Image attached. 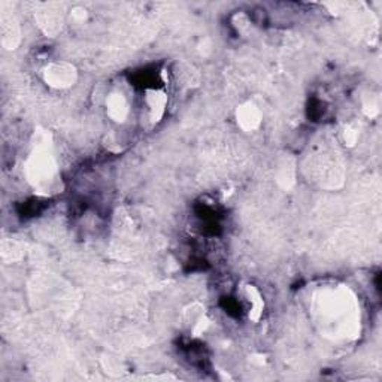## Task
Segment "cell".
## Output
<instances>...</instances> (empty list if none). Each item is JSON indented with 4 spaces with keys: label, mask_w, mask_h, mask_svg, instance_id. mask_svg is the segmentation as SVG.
Returning a JSON list of instances; mask_svg holds the SVG:
<instances>
[{
    "label": "cell",
    "mask_w": 382,
    "mask_h": 382,
    "mask_svg": "<svg viewBox=\"0 0 382 382\" xmlns=\"http://www.w3.org/2000/svg\"><path fill=\"white\" fill-rule=\"evenodd\" d=\"M27 183L41 194H48L59 183V166L48 132H36L24 162Z\"/></svg>",
    "instance_id": "1"
},
{
    "label": "cell",
    "mask_w": 382,
    "mask_h": 382,
    "mask_svg": "<svg viewBox=\"0 0 382 382\" xmlns=\"http://www.w3.org/2000/svg\"><path fill=\"white\" fill-rule=\"evenodd\" d=\"M351 299L348 297L342 290H334L330 293H325L323 299L318 302V313L321 316V321L325 324L338 323L339 327H344L345 323L348 324L346 318L354 312L350 308Z\"/></svg>",
    "instance_id": "2"
},
{
    "label": "cell",
    "mask_w": 382,
    "mask_h": 382,
    "mask_svg": "<svg viewBox=\"0 0 382 382\" xmlns=\"http://www.w3.org/2000/svg\"><path fill=\"white\" fill-rule=\"evenodd\" d=\"M43 83L54 90H67L76 84L78 71L72 63L54 62L42 71Z\"/></svg>",
    "instance_id": "3"
},
{
    "label": "cell",
    "mask_w": 382,
    "mask_h": 382,
    "mask_svg": "<svg viewBox=\"0 0 382 382\" xmlns=\"http://www.w3.org/2000/svg\"><path fill=\"white\" fill-rule=\"evenodd\" d=\"M167 102H169V97H167V93L162 88H148L145 92V106H147L148 118L153 125H157V122L163 120Z\"/></svg>",
    "instance_id": "4"
},
{
    "label": "cell",
    "mask_w": 382,
    "mask_h": 382,
    "mask_svg": "<svg viewBox=\"0 0 382 382\" xmlns=\"http://www.w3.org/2000/svg\"><path fill=\"white\" fill-rule=\"evenodd\" d=\"M263 121L262 111L253 102H245L236 109V122L243 132H254L260 127Z\"/></svg>",
    "instance_id": "5"
},
{
    "label": "cell",
    "mask_w": 382,
    "mask_h": 382,
    "mask_svg": "<svg viewBox=\"0 0 382 382\" xmlns=\"http://www.w3.org/2000/svg\"><path fill=\"white\" fill-rule=\"evenodd\" d=\"M106 114L112 121L125 122L130 114L127 97L121 92H112L106 97Z\"/></svg>",
    "instance_id": "6"
},
{
    "label": "cell",
    "mask_w": 382,
    "mask_h": 382,
    "mask_svg": "<svg viewBox=\"0 0 382 382\" xmlns=\"http://www.w3.org/2000/svg\"><path fill=\"white\" fill-rule=\"evenodd\" d=\"M0 29H2V45L6 50H15L21 41L20 26L14 15L3 14L0 20Z\"/></svg>",
    "instance_id": "7"
},
{
    "label": "cell",
    "mask_w": 382,
    "mask_h": 382,
    "mask_svg": "<svg viewBox=\"0 0 382 382\" xmlns=\"http://www.w3.org/2000/svg\"><path fill=\"white\" fill-rule=\"evenodd\" d=\"M245 297L250 303V311L248 317L253 321H258L262 318L264 312V299L260 293V290L254 285H246L245 287Z\"/></svg>",
    "instance_id": "8"
},
{
    "label": "cell",
    "mask_w": 382,
    "mask_h": 382,
    "mask_svg": "<svg viewBox=\"0 0 382 382\" xmlns=\"http://www.w3.org/2000/svg\"><path fill=\"white\" fill-rule=\"evenodd\" d=\"M276 179H278V184L283 188H290V187L295 185V183H296V167L288 159L279 164Z\"/></svg>",
    "instance_id": "9"
},
{
    "label": "cell",
    "mask_w": 382,
    "mask_h": 382,
    "mask_svg": "<svg viewBox=\"0 0 382 382\" xmlns=\"http://www.w3.org/2000/svg\"><path fill=\"white\" fill-rule=\"evenodd\" d=\"M357 139V132L351 127H346L344 132V141L346 145H354Z\"/></svg>",
    "instance_id": "10"
}]
</instances>
